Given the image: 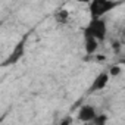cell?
Masks as SVG:
<instances>
[{
  "label": "cell",
  "instance_id": "6da1fadb",
  "mask_svg": "<svg viewBox=\"0 0 125 125\" xmlns=\"http://www.w3.org/2000/svg\"><path fill=\"white\" fill-rule=\"evenodd\" d=\"M119 5L121 2H116V0H91L88 3L90 18H103Z\"/></svg>",
  "mask_w": 125,
  "mask_h": 125
},
{
  "label": "cell",
  "instance_id": "7a4b0ae2",
  "mask_svg": "<svg viewBox=\"0 0 125 125\" xmlns=\"http://www.w3.org/2000/svg\"><path fill=\"white\" fill-rule=\"evenodd\" d=\"M106 31H107V27H106L104 19H102V18H91L90 22L87 24V27H84L83 34L84 35H93L99 41H103L106 38Z\"/></svg>",
  "mask_w": 125,
  "mask_h": 125
},
{
  "label": "cell",
  "instance_id": "3957f363",
  "mask_svg": "<svg viewBox=\"0 0 125 125\" xmlns=\"http://www.w3.org/2000/svg\"><path fill=\"white\" fill-rule=\"evenodd\" d=\"M25 41H27V37H24L13 49V52L10 53V56L3 62V66H9V65H13V63H18L21 60V57L25 54Z\"/></svg>",
  "mask_w": 125,
  "mask_h": 125
},
{
  "label": "cell",
  "instance_id": "277c9868",
  "mask_svg": "<svg viewBox=\"0 0 125 125\" xmlns=\"http://www.w3.org/2000/svg\"><path fill=\"white\" fill-rule=\"evenodd\" d=\"M109 80H110V74H109V71H102V72L94 78L93 84L90 85L88 93H94V91H100V90H103V88L107 85Z\"/></svg>",
  "mask_w": 125,
  "mask_h": 125
},
{
  "label": "cell",
  "instance_id": "5b68a950",
  "mask_svg": "<svg viewBox=\"0 0 125 125\" xmlns=\"http://www.w3.org/2000/svg\"><path fill=\"white\" fill-rule=\"evenodd\" d=\"M96 109L91 104H83L78 110V119L83 122H93V119L96 118Z\"/></svg>",
  "mask_w": 125,
  "mask_h": 125
},
{
  "label": "cell",
  "instance_id": "8992f818",
  "mask_svg": "<svg viewBox=\"0 0 125 125\" xmlns=\"http://www.w3.org/2000/svg\"><path fill=\"white\" fill-rule=\"evenodd\" d=\"M100 41L93 35H84V50L87 54H94L99 50Z\"/></svg>",
  "mask_w": 125,
  "mask_h": 125
},
{
  "label": "cell",
  "instance_id": "52a82bcc",
  "mask_svg": "<svg viewBox=\"0 0 125 125\" xmlns=\"http://www.w3.org/2000/svg\"><path fill=\"white\" fill-rule=\"evenodd\" d=\"M68 18H69V13H68L66 9H62V10H59V12L56 13V21L60 22V24H65Z\"/></svg>",
  "mask_w": 125,
  "mask_h": 125
},
{
  "label": "cell",
  "instance_id": "ba28073f",
  "mask_svg": "<svg viewBox=\"0 0 125 125\" xmlns=\"http://www.w3.org/2000/svg\"><path fill=\"white\" fill-rule=\"evenodd\" d=\"M121 72H122V68H121L119 65H113V66L109 68V74H110V77H118V75H121Z\"/></svg>",
  "mask_w": 125,
  "mask_h": 125
},
{
  "label": "cell",
  "instance_id": "9c48e42d",
  "mask_svg": "<svg viewBox=\"0 0 125 125\" xmlns=\"http://www.w3.org/2000/svg\"><path fill=\"white\" fill-rule=\"evenodd\" d=\"M106 121H107V116H106V115H99V113H97L96 118L93 119V122H94L96 125H102V124H104Z\"/></svg>",
  "mask_w": 125,
  "mask_h": 125
},
{
  "label": "cell",
  "instance_id": "30bf717a",
  "mask_svg": "<svg viewBox=\"0 0 125 125\" xmlns=\"http://www.w3.org/2000/svg\"><path fill=\"white\" fill-rule=\"evenodd\" d=\"M69 122H72V118H66L63 121H60V124H69Z\"/></svg>",
  "mask_w": 125,
  "mask_h": 125
},
{
  "label": "cell",
  "instance_id": "8fae6325",
  "mask_svg": "<svg viewBox=\"0 0 125 125\" xmlns=\"http://www.w3.org/2000/svg\"><path fill=\"white\" fill-rule=\"evenodd\" d=\"M74 2H77V3H90L91 0H74Z\"/></svg>",
  "mask_w": 125,
  "mask_h": 125
}]
</instances>
